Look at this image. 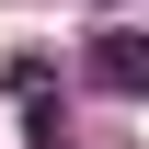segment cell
I'll return each instance as SVG.
<instances>
[{"label": "cell", "instance_id": "1", "mask_svg": "<svg viewBox=\"0 0 149 149\" xmlns=\"http://www.w3.org/2000/svg\"><path fill=\"white\" fill-rule=\"evenodd\" d=\"M80 57H92V80H103V92H149V35H126V23H103Z\"/></svg>", "mask_w": 149, "mask_h": 149}]
</instances>
